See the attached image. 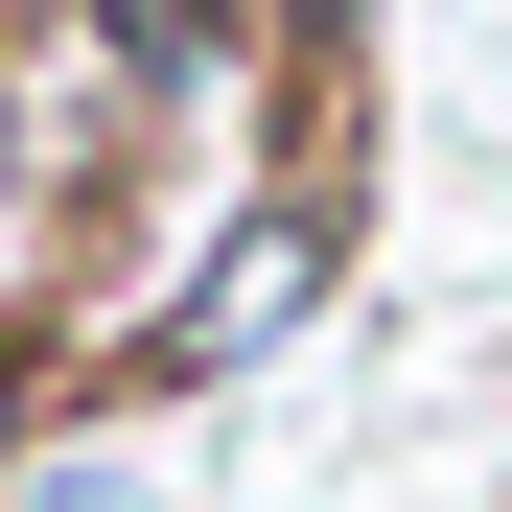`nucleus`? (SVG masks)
Wrapping results in <instances>:
<instances>
[{"instance_id": "f257e3e1", "label": "nucleus", "mask_w": 512, "mask_h": 512, "mask_svg": "<svg viewBox=\"0 0 512 512\" xmlns=\"http://www.w3.org/2000/svg\"><path fill=\"white\" fill-rule=\"evenodd\" d=\"M303 303H326V187H303V210H256V233H233V280H187V326H163V350L233 373V350H280Z\"/></svg>"}, {"instance_id": "f03ea898", "label": "nucleus", "mask_w": 512, "mask_h": 512, "mask_svg": "<svg viewBox=\"0 0 512 512\" xmlns=\"http://www.w3.org/2000/svg\"><path fill=\"white\" fill-rule=\"evenodd\" d=\"M47 512H140V489H47Z\"/></svg>"}, {"instance_id": "7ed1b4c3", "label": "nucleus", "mask_w": 512, "mask_h": 512, "mask_svg": "<svg viewBox=\"0 0 512 512\" xmlns=\"http://www.w3.org/2000/svg\"><path fill=\"white\" fill-rule=\"evenodd\" d=\"M0 419H24V373H0Z\"/></svg>"}]
</instances>
